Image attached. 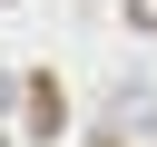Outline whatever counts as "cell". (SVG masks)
Segmentation results:
<instances>
[{"mask_svg":"<svg viewBox=\"0 0 157 147\" xmlns=\"http://www.w3.org/2000/svg\"><path fill=\"white\" fill-rule=\"evenodd\" d=\"M98 137H108V147H157V98H147V88H118V98L98 108Z\"/></svg>","mask_w":157,"mask_h":147,"instance_id":"cell-1","label":"cell"},{"mask_svg":"<svg viewBox=\"0 0 157 147\" xmlns=\"http://www.w3.org/2000/svg\"><path fill=\"white\" fill-rule=\"evenodd\" d=\"M128 20H137V29H157V0H128Z\"/></svg>","mask_w":157,"mask_h":147,"instance_id":"cell-2","label":"cell"},{"mask_svg":"<svg viewBox=\"0 0 157 147\" xmlns=\"http://www.w3.org/2000/svg\"><path fill=\"white\" fill-rule=\"evenodd\" d=\"M0 147H10V137H0Z\"/></svg>","mask_w":157,"mask_h":147,"instance_id":"cell-3","label":"cell"}]
</instances>
